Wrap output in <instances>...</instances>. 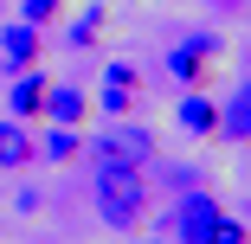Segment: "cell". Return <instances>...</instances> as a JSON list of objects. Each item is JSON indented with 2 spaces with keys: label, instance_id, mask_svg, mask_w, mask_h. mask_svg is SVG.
<instances>
[{
  "label": "cell",
  "instance_id": "6",
  "mask_svg": "<svg viewBox=\"0 0 251 244\" xmlns=\"http://www.w3.org/2000/svg\"><path fill=\"white\" fill-rule=\"evenodd\" d=\"M0 58H7V71H32V65H45V32L26 26V20H7V26H0Z\"/></svg>",
  "mask_w": 251,
  "mask_h": 244
},
{
  "label": "cell",
  "instance_id": "1",
  "mask_svg": "<svg viewBox=\"0 0 251 244\" xmlns=\"http://www.w3.org/2000/svg\"><path fill=\"white\" fill-rule=\"evenodd\" d=\"M90 206H97V219H103L110 231L135 238V231L148 225V212H155V186H148V174L97 167V174H90Z\"/></svg>",
  "mask_w": 251,
  "mask_h": 244
},
{
  "label": "cell",
  "instance_id": "18",
  "mask_svg": "<svg viewBox=\"0 0 251 244\" xmlns=\"http://www.w3.org/2000/svg\"><path fill=\"white\" fill-rule=\"evenodd\" d=\"M206 7H213V13H238V7H245V0H206Z\"/></svg>",
  "mask_w": 251,
  "mask_h": 244
},
{
  "label": "cell",
  "instance_id": "13",
  "mask_svg": "<svg viewBox=\"0 0 251 244\" xmlns=\"http://www.w3.org/2000/svg\"><path fill=\"white\" fill-rule=\"evenodd\" d=\"M97 32H103V7H84V13L65 26V45H71V52H90V45H97Z\"/></svg>",
  "mask_w": 251,
  "mask_h": 244
},
{
  "label": "cell",
  "instance_id": "4",
  "mask_svg": "<svg viewBox=\"0 0 251 244\" xmlns=\"http://www.w3.org/2000/svg\"><path fill=\"white\" fill-rule=\"evenodd\" d=\"M45 90H52V71H13V84H7V116H20V122H45Z\"/></svg>",
  "mask_w": 251,
  "mask_h": 244
},
{
  "label": "cell",
  "instance_id": "14",
  "mask_svg": "<svg viewBox=\"0 0 251 244\" xmlns=\"http://www.w3.org/2000/svg\"><path fill=\"white\" fill-rule=\"evenodd\" d=\"M20 20L45 32V26H58V20H65V0H20Z\"/></svg>",
  "mask_w": 251,
  "mask_h": 244
},
{
  "label": "cell",
  "instance_id": "17",
  "mask_svg": "<svg viewBox=\"0 0 251 244\" xmlns=\"http://www.w3.org/2000/svg\"><path fill=\"white\" fill-rule=\"evenodd\" d=\"M39 206H45L39 186H20V193H13V212H39Z\"/></svg>",
  "mask_w": 251,
  "mask_h": 244
},
{
  "label": "cell",
  "instance_id": "20",
  "mask_svg": "<svg viewBox=\"0 0 251 244\" xmlns=\"http://www.w3.org/2000/svg\"><path fill=\"white\" fill-rule=\"evenodd\" d=\"M245 225H251V212H245Z\"/></svg>",
  "mask_w": 251,
  "mask_h": 244
},
{
  "label": "cell",
  "instance_id": "5",
  "mask_svg": "<svg viewBox=\"0 0 251 244\" xmlns=\"http://www.w3.org/2000/svg\"><path fill=\"white\" fill-rule=\"evenodd\" d=\"M174 122H180V135H193V141H219V103H213V90H180Z\"/></svg>",
  "mask_w": 251,
  "mask_h": 244
},
{
  "label": "cell",
  "instance_id": "2",
  "mask_svg": "<svg viewBox=\"0 0 251 244\" xmlns=\"http://www.w3.org/2000/svg\"><path fill=\"white\" fill-rule=\"evenodd\" d=\"M84 155H90L97 167H116V174H148V167H155V155H161V141H155V129H148V122L123 116V122H103V135H90Z\"/></svg>",
  "mask_w": 251,
  "mask_h": 244
},
{
  "label": "cell",
  "instance_id": "10",
  "mask_svg": "<svg viewBox=\"0 0 251 244\" xmlns=\"http://www.w3.org/2000/svg\"><path fill=\"white\" fill-rule=\"evenodd\" d=\"M187 244H251V225H245V219H232V212H219L213 225H200Z\"/></svg>",
  "mask_w": 251,
  "mask_h": 244
},
{
  "label": "cell",
  "instance_id": "3",
  "mask_svg": "<svg viewBox=\"0 0 251 244\" xmlns=\"http://www.w3.org/2000/svg\"><path fill=\"white\" fill-rule=\"evenodd\" d=\"M226 58V39L213 32V26H193V32H180L174 45H168V58H161V71L180 84V90H200L213 77V65Z\"/></svg>",
  "mask_w": 251,
  "mask_h": 244
},
{
  "label": "cell",
  "instance_id": "11",
  "mask_svg": "<svg viewBox=\"0 0 251 244\" xmlns=\"http://www.w3.org/2000/svg\"><path fill=\"white\" fill-rule=\"evenodd\" d=\"M39 155L58 161V167L77 161V155H84V129H58V122H52V129H45V141H39Z\"/></svg>",
  "mask_w": 251,
  "mask_h": 244
},
{
  "label": "cell",
  "instance_id": "8",
  "mask_svg": "<svg viewBox=\"0 0 251 244\" xmlns=\"http://www.w3.org/2000/svg\"><path fill=\"white\" fill-rule=\"evenodd\" d=\"M39 161V141L26 135V122L20 116H0V167H7V174H26Z\"/></svg>",
  "mask_w": 251,
  "mask_h": 244
},
{
  "label": "cell",
  "instance_id": "15",
  "mask_svg": "<svg viewBox=\"0 0 251 244\" xmlns=\"http://www.w3.org/2000/svg\"><path fill=\"white\" fill-rule=\"evenodd\" d=\"M161 186H168V193H193V186H206V174L187 167V161H174V167H161Z\"/></svg>",
  "mask_w": 251,
  "mask_h": 244
},
{
  "label": "cell",
  "instance_id": "12",
  "mask_svg": "<svg viewBox=\"0 0 251 244\" xmlns=\"http://www.w3.org/2000/svg\"><path fill=\"white\" fill-rule=\"evenodd\" d=\"M97 110H103V122H123V116L142 110V90H116V84H103V90H97Z\"/></svg>",
  "mask_w": 251,
  "mask_h": 244
},
{
  "label": "cell",
  "instance_id": "19",
  "mask_svg": "<svg viewBox=\"0 0 251 244\" xmlns=\"http://www.w3.org/2000/svg\"><path fill=\"white\" fill-rule=\"evenodd\" d=\"M142 244H168V238H142Z\"/></svg>",
  "mask_w": 251,
  "mask_h": 244
},
{
  "label": "cell",
  "instance_id": "9",
  "mask_svg": "<svg viewBox=\"0 0 251 244\" xmlns=\"http://www.w3.org/2000/svg\"><path fill=\"white\" fill-rule=\"evenodd\" d=\"M45 122L84 129V122H90V96H84L77 84H52V90H45Z\"/></svg>",
  "mask_w": 251,
  "mask_h": 244
},
{
  "label": "cell",
  "instance_id": "7",
  "mask_svg": "<svg viewBox=\"0 0 251 244\" xmlns=\"http://www.w3.org/2000/svg\"><path fill=\"white\" fill-rule=\"evenodd\" d=\"M219 141H232V148H251V71L232 84V96L219 103Z\"/></svg>",
  "mask_w": 251,
  "mask_h": 244
},
{
  "label": "cell",
  "instance_id": "16",
  "mask_svg": "<svg viewBox=\"0 0 251 244\" xmlns=\"http://www.w3.org/2000/svg\"><path fill=\"white\" fill-rule=\"evenodd\" d=\"M103 84H116V90H142V65H129V58H110Z\"/></svg>",
  "mask_w": 251,
  "mask_h": 244
}]
</instances>
